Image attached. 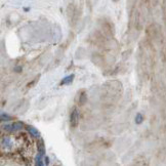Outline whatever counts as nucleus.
I'll return each mask as SVG.
<instances>
[{
  "mask_svg": "<svg viewBox=\"0 0 166 166\" xmlns=\"http://www.w3.org/2000/svg\"><path fill=\"white\" fill-rule=\"evenodd\" d=\"M23 127H24V124L22 123V122H15V123H12L11 125H6V126H4V128L7 129V130H20V129H22Z\"/></svg>",
  "mask_w": 166,
  "mask_h": 166,
  "instance_id": "nucleus-2",
  "label": "nucleus"
},
{
  "mask_svg": "<svg viewBox=\"0 0 166 166\" xmlns=\"http://www.w3.org/2000/svg\"><path fill=\"white\" fill-rule=\"evenodd\" d=\"M70 124L73 128H76L79 124V112L76 108L73 109L71 116H70Z\"/></svg>",
  "mask_w": 166,
  "mask_h": 166,
  "instance_id": "nucleus-1",
  "label": "nucleus"
},
{
  "mask_svg": "<svg viewBox=\"0 0 166 166\" xmlns=\"http://www.w3.org/2000/svg\"><path fill=\"white\" fill-rule=\"evenodd\" d=\"M143 120H144V118H143V115L140 114V113L136 114V116H135V122H136V124H140L143 122Z\"/></svg>",
  "mask_w": 166,
  "mask_h": 166,
  "instance_id": "nucleus-6",
  "label": "nucleus"
},
{
  "mask_svg": "<svg viewBox=\"0 0 166 166\" xmlns=\"http://www.w3.org/2000/svg\"><path fill=\"white\" fill-rule=\"evenodd\" d=\"M74 74L72 75H69V76L65 77V78L62 80V82H61V85H66V84H70L73 81V79H74Z\"/></svg>",
  "mask_w": 166,
  "mask_h": 166,
  "instance_id": "nucleus-3",
  "label": "nucleus"
},
{
  "mask_svg": "<svg viewBox=\"0 0 166 166\" xmlns=\"http://www.w3.org/2000/svg\"><path fill=\"white\" fill-rule=\"evenodd\" d=\"M79 104L80 105H83V104H85V102H86V99H87V95H86V94L84 91L81 92V94L79 95Z\"/></svg>",
  "mask_w": 166,
  "mask_h": 166,
  "instance_id": "nucleus-5",
  "label": "nucleus"
},
{
  "mask_svg": "<svg viewBox=\"0 0 166 166\" xmlns=\"http://www.w3.org/2000/svg\"><path fill=\"white\" fill-rule=\"evenodd\" d=\"M1 120L2 121H10V120H11V117L10 116H8L7 114H3V113H2L1 114Z\"/></svg>",
  "mask_w": 166,
  "mask_h": 166,
  "instance_id": "nucleus-7",
  "label": "nucleus"
},
{
  "mask_svg": "<svg viewBox=\"0 0 166 166\" xmlns=\"http://www.w3.org/2000/svg\"><path fill=\"white\" fill-rule=\"evenodd\" d=\"M28 130H29V132H30L31 135L34 136V137H38V138L40 137L39 131H38L36 128H34V127H32V126H29V127H28Z\"/></svg>",
  "mask_w": 166,
  "mask_h": 166,
  "instance_id": "nucleus-4",
  "label": "nucleus"
}]
</instances>
